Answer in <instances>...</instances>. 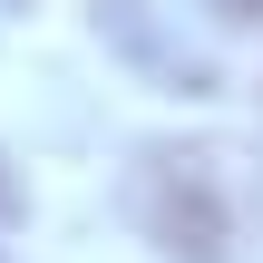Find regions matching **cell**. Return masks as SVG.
<instances>
[{"label": "cell", "instance_id": "6da1fadb", "mask_svg": "<svg viewBox=\"0 0 263 263\" xmlns=\"http://www.w3.org/2000/svg\"><path fill=\"white\" fill-rule=\"evenodd\" d=\"M127 224L156 244L166 263H234V234H244V195L224 176L215 146H137L127 166Z\"/></svg>", "mask_w": 263, "mask_h": 263}, {"label": "cell", "instance_id": "7a4b0ae2", "mask_svg": "<svg viewBox=\"0 0 263 263\" xmlns=\"http://www.w3.org/2000/svg\"><path fill=\"white\" fill-rule=\"evenodd\" d=\"M20 215H29V185H20V166L0 156V234H20Z\"/></svg>", "mask_w": 263, "mask_h": 263}, {"label": "cell", "instance_id": "3957f363", "mask_svg": "<svg viewBox=\"0 0 263 263\" xmlns=\"http://www.w3.org/2000/svg\"><path fill=\"white\" fill-rule=\"evenodd\" d=\"M215 20H234V29H263V0H205Z\"/></svg>", "mask_w": 263, "mask_h": 263}]
</instances>
